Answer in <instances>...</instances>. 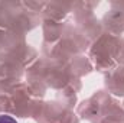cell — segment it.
Segmentation results:
<instances>
[{
    "label": "cell",
    "instance_id": "cell-1",
    "mask_svg": "<svg viewBox=\"0 0 124 123\" xmlns=\"http://www.w3.org/2000/svg\"><path fill=\"white\" fill-rule=\"evenodd\" d=\"M0 123H17L12 116H6V114H3V116H0Z\"/></svg>",
    "mask_w": 124,
    "mask_h": 123
}]
</instances>
